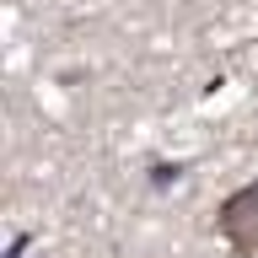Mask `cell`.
Instances as JSON below:
<instances>
[{
  "label": "cell",
  "instance_id": "1",
  "mask_svg": "<svg viewBox=\"0 0 258 258\" xmlns=\"http://www.w3.org/2000/svg\"><path fill=\"white\" fill-rule=\"evenodd\" d=\"M221 231H226V242H231L242 258L258 253V183L237 188V194L221 205Z\"/></svg>",
  "mask_w": 258,
  "mask_h": 258
}]
</instances>
